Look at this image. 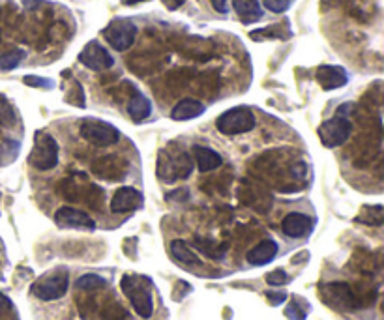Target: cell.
I'll list each match as a JSON object with an SVG mask.
<instances>
[{
    "label": "cell",
    "instance_id": "obj_5",
    "mask_svg": "<svg viewBox=\"0 0 384 320\" xmlns=\"http://www.w3.org/2000/svg\"><path fill=\"white\" fill-rule=\"evenodd\" d=\"M192 157L187 154H162L158 159V176L165 182L184 180L192 175Z\"/></svg>",
    "mask_w": 384,
    "mask_h": 320
},
{
    "label": "cell",
    "instance_id": "obj_33",
    "mask_svg": "<svg viewBox=\"0 0 384 320\" xmlns=\"http://www.w3.org/2000/svg\"><path fill=\"white\" fill-rule=\"evenodd\" d=\"M227 2H229V0H214V8H216L217 12L227 13V10H229Z\"/></svg>",
    "mask_w": 384,
    "mask_h": 320
},
{
    "label": "cell",
    "instance_id": "obj_16",
    "mask_svg": "<svg viewBox=\"0 0 384 320\" xmlns=\"http://www.w3.org/2000/svg\"><path fill=\"white\" fill-rule=\"evenodd\" d=\"M204 113V105L201 102H197V99H182V102H178L176 105L173 107V111H171V118L173 120H178V122H184V120H193V118H197V116H201Z\"/></svg>",
    "mask_w": 384,
    "mask_h": 320
},
{
    "label": "cell",
    "instance_id": "obj_19",
    "mask_svg": "<svg viewBox=\"0 0 384 320\" xmlns=\"http://www.w3.org/2000/svg\"><path fill=\"white\" fill-rule=\"evenodd\" d=\"M128 113L133 118V122H143L146 120L152 113V103L148 97H144L143 94H135V96L130 99V105H128Z\"/></svg>",
    "mask_w": 384,
    "mask_h": 320
},
{
    "label": "cell",
    "instance_id": "obj_24",
    "mask_svg": "<svg viewBox=\"0 0 384 320\" xmlns=\"http://www.w3.org/2000/svg\"><path fill=\"white\" fill-rule=\"evenodd\" d=\"M79 290H94L105 287V279L96 275V273H86V275H81L75 283Z\"/></svg>",
    "mask_w": 384,
    "mask_h": 320
},
{
    "label": "cell",
    "instance_id": "obj_23",
    "mask_svg": "<svg viewBox=\"0 0 384 320\" xmlns=\"http://www.w3.org/2000/svg\"><path fill=\"white\" fill-rule=\"evenodd\" d=\"M23 49H15V51L4 53V55H0V70H13V67H17L23 62Z\"/></svg>",
    "mask_w": 384,
    "mask_h": 320
},
{
    "label": "cell",
    "instance_id": "obj_4",
    "mask_svg": "<svg viewBox=\"0 0 384 320\" xmlns=\"http://www.w3.org/2000/svg\"><path fill=\"white\" fill-rule=\"evenodd\" d=\"M59 163V145L47 133H38L31 154V165L38 170H51Z\"/></svg>",
    "mask_w": 384,
    "mask_h": 320
},
{
    "label": "cell",
    "instance_id": "obj_25",
    "mask_svg": "<svg viewBox=\"0 0 384 320\" xmlns=\"http://www.w3.org/2000/svg\"><path fill=\"white\" fill-rule=\"evenodd\" d=\"M13 120H15V113H13L12 105H10L4 97L0 96V124L10 126Z\"/></svg>",
    "mask_w": 384,
    "mask_h": 320
},
{
    "label": "cell",
    "instance_id": "obj_6",
    "mask_svg": "<svg viewBox=\"0 0 384 320\" xmlns=\"http://www.w3.org/2000/svg\"><path fill=\"white\" fill-rule=\"evenodd\" d=\"M103 38L107 40L109 45L116 51H126L133 45L137 36V26L130 19H114L103 29Z\"/></svg>",
    "mask_w": 384,
    "mask_h": 320
},
{
    "label": "cell",
    "instance_id": "obj_22",
    "mask_svg": "<svg viewBox=\"0 0 384 320\" xmlns=\"http://www.w3.org/2000/svg\"><path fill=\"white\" fill-rule=\"evenodd\" d=\"M356 221L366 225H373V227H381L383 225V206H371L362 211Z\"/></svg>",
    "mask_w": 384,
    "mask_h": 320
},
{
    "label": "cell",
    "instance_id": "obj_36",
    "mask_svg": "<svg viewBox=\"0 0 384 320\" xmlns=\"http://www.w3.org/2000/svg\"><path fill=\"white\" fill-rule=\"evenodd\" d=\"M0 303H2V305H6V307H8V305H10V302H8V298H4V296H2V294H0Z\"/></svg>",
    "mask_w": 384,
    "mask_h": 320
},
{
    "label": "cell",
    "instance_id": "obj_14",
    "mask_svg": "<svg viewBox=\"0 0 384 320\" xmlns=\"http://www.w3.org/2000/svg\"><path fill=\"white\" fill-rule=\"evenodd\" d=\"M282 230L289 238H302L312 230V219L304 214H289L282 221Z\"/></svg>",
    "mask_w": 384,
    "mask_h": 320
},
{
    "label": "cell",
    "instance_id": "obj_13",
    "mask_svg": "<svg viewBox=\"0 0 384 320\" xmlns=\"http://www.w3.org/2000/svg\"><path fill=\"white\" fill-rule=\"evenodd\" d=\"M317 81L324 90H336L347 85L348 75L339 66H321L317 70Z\"/></svg>",
    "mask_w": 384,
    "mask_h": 320
},
{
    "label": "cell",
    "instance_id": "obj_10",
    "mask_svg": "<svg viewBox=\"0 0 384 320\" xmlns=\"http://www.w3.org/2000/svg\"><path fill=\"white\" fill-rule=\"evenodd\" d=\"M54 221H56V225L62 227V229H96V221H94L89 214H84V211L81 210H75V208H70V206H64L61 210H56V214H54Z\"/></svg>",
    "mask_w": 384,
    "mask_h": 320
},
{
    "label": "cell",
    "instance_id": "obj_17",
    "mask_svg": "<svg viewBox=\"0 0 384 320\" xmlns=\"http://www.w3.org/2000/svg\"><path fill=\"white\" fill-rule=\"evenodd\" d=\"M233 8L244 23H255L263 17V8L259 0H233Z\"/></svg>",
    "mask_w": 384,
    "mask_h": 320
},
{
    "label": "cell",
    "instance_id": "obj_11",
    "mask_svg": "<svg viewBox=\"0 0 384 320\" xmlns=\"http://www.w3.org/2000/svg\"><path fill=\"white\" fill-rule=\"evenodd\" d=\"M143 195L133 188L116 189L111 200V210L114 214H126V211H135L143 206Z\"/></svg>",
    "mask_w": 384,
    "mask_h": 320
},
{
    "label": "cell",
    "instance_id": "obj_31",
    "mask_svg": "<svg viewBox=\"0 0 384 320\" xmlns=\"http://www.w3.org/2000/svg\"><path fill=\"white\" fill-rule=\"evenodd\" d=\"M266 298L270 300L272 305H279L287 300V294L285 292H266Z\"/></svg>",
    "mask_w": 384,
    "mask_h": 320
},
{
    "label": "cell",
    "instance_id": "obj_35",
    "mask_svg": "<svg viewBox=\"0 0 384 320\" xmlns=\"http://www.w3.org/2000/svg\"><path fill=\"white\" fill-rule=\"evenodd\" d=\"M139 2H144V0H122V4H126V6H132V4H139Z\"/></svg>",
    "mask_w": 384,
    "mask_h": 320
},
{
    "label": "cell",
    "instance_id": "obj_7",
    "mask_svg": "<svg viewBox=\"0 0 384 320\" xmlns=\"http://www.w3.org/2000/svg\"><path fill=\"white\" fill-rule=\"evenodd\" d=\"M318 139L326 148H336V146H341L345 141L351 137L353 133V124L345 116H334L330 120H326L321 124V127L317 129Z\"/></svg>",
    "mask_w": 384,
    "mask_h": 320
},
{
    "label": "cell",
    "instance_id": "obj_18",
    "mask_svg": "<svg viewBox=\"0 0 384 320\" xmlns=\"http://www.w3.org/2000/svg\"><path fill=\"white\" fill-rule=\"evenodd\" d=\"M195 152V159H197V167L201 170H214L217 169L220 165L223 163L222 156L217 154L216 150H212V148H204V146H195L193 148Z\"/></svg>",
    "mask_w": 384,
    "mask_h": 320
},
{
    "label": "cell",
    "instance_id": "obj_1",
    "mask_svg": "<svg viewBox=\"0 0 384 320\" xmlns=\"http://www.w3.org/2000/svg\"><path fill=\"white\" fill-rule=\"evenodd\" d=\"M124 294L130 298L133 309L137 311L141 319H151L154 313V303H152L151 281L143 275H124L121 281Z\"/></svg>",
    "mask_w": 384,
    "mask_h": 320
},
{
    "label": "cell",
    "instance_id": "obj_8",
    "mask_svg": "<svg viewBox=\"0 0 384 320\" xmlns=\"http://www.w3.org/2000/svg\"><path fill=\"white\" fill-rule=\"evenodd\" d=\"M79 133L86 143L94 146H111L118 141V131L107 122L102 120H84L79 127Z\"/></svg>",
    "mask_w": 384,
    "mask_h": 320
},
{
    "label": "cell",
    "instance_id": "obj_29",
    "mask_svg": "<svg viewBox=\"0 0 384 320\" xmlns=\"http://www.w3.org/2000/svg\"><path fill=\"white\" fill-rule=\"evenodd\" d=\"M73 86H75V92H70L72 96H68L66 102L73 103V105H77V107H84V105H86V99H84L83 86L79 85V83H73Z\"/></svg>",
    "mask_w": 384,
    "mask_h": 320
},
{
    "label": "cell",
    "instance_id": "obj_32",
    "mask_svg": "<svg viewBox=\"0 0 384 320\" xmlns=\"http://www.w3.org/2000/svg\"><path fill=\"white\" fill-rule=\"evenodd\" d=\"M162 2L169 8V10H176V8H181L186 0H162Z\"/></svg>",
    "mask_w": 384,
    "mask_h": 320
},
{
    "label": "cell",
    "instance_id": "obj_15",
    "mask_svg": "<svg viewBox=\"0 0 384 320\" xmlns=\"http://www.w3.org/2000/svg\"><path fill=\"white\" fill-rule=\"evenodd\" d=\"M277 255V243L274 240H264V242L257 243L255 248L247 253V262L253 266H264L276 259Z\"/></svg>",
    "mask_w": 384,
    "mask_h": 320
},
{
    "label": "cell",
    "instance_id": "obj_2",
    "mask_svg": "<svg viewBox=\"0 0 384 320\" xmlns=\"http://www.w3.org/2000/svg\"><path fill=\"white\" fill-rule=\"evenodd\" d=\"M68 287H70L68 273L64 270H56V272H49L38 279L36 283L32 285V292L43 302H53L66 294Z\"/></svg>",
    "mask_w": 384,
    "mask_h": 320
},
{
    "label": "cell",
    "instance_id": "obj_27",
    "mask_svg": "<svg viewBox=\"0 0 384 320\" xmlns=\"http://www.w3.org/2000/svg\"><path fill=\"white\" fill-rule=\"evenodd\" d=\"M24 85L29 86H36V88H53L54 83L51 79H43V77H34V75H26L23 79Z\"/></svg>",
    "mask_w": 384,
    "mask_h": 320
},
{
    "label": "cell",
    "instance_id": "obj_30",
    "mask_svg": "<svg viewBox=\"0 0 384 320\" xmlns=\"http://www.w3.org/2000/svg\"><path fill=\"white\" fill-rule=\"evenodd\" d=\"M253 40H261V38H279V26H272V29H266V31H255L252 32Z\"/></svg>",
    "mask_w": 384,
    "mask_h": 320
},
{
    "label": "cell",
    "instance_id": "obj_20",
    "mask_svg": "<svg viewBox=\"0 0 384 320\" xmlns=\"http://www.w3.org/2000/svg\"><path fill=\"white\" fill-rule=\"evenodd\" d=\"M171 253H173V257L178 262H182V264L186 266H201V260H199V257L195 253H193L192 249L187 248L186 242H182V240H174L173 243H171Z\"/></svg>",
    "mask_w": 384,
    "mask_h": 320
},
{
    "label": "cell",
    "instance_id": "obj_3",
    "mask_svg": "<svg viewBox=\"0 0 384 320\" xmlns=\"http://www.w3.org/2000/svg\"><path fill=\"white\" fill-rule=\"evenodd\" d=\"M216 127L223 135H240V133L252 131L255 127V116L247 107H234L217 118Z\"/></svg>",
    "mask_w": 384,
    "mask_h": 320
},
{
    "label": "cell",
    "instance_id": "obj_34",
    "mask_svg": "<svg viewBox=\"0 0 384 320\" xmlns=\"http://www.w3.org/2000/svg\"><path fill=\"white\" fill-rule=\"evenodd\" d=\"M38 4H40V0H24V6L29 8V10H34Z\"/></svg>",
    "mask_w": 384,
    "mask_h": 320
},
{
    "label": "cell",
    "instance_id": "obj_28",
    "mask_svg": "<svg viewBox=\"0 0 384 320\" xmlns=\"http://www.w3.org/2000/svg\"><path fill=\"white\" fill-rule=\"evenodd\" d=\"M291 2L293 0H264V8L274 13H283L285 10H289Z\"/></svg>",
    "mask_w": 384,
    "mask_h": 320
},
{
    "label": "cell",
    "instance_id": "obj_9",
    "mask_svg": "<svg viewBox=\"0 0 384 320\" xmlns=\"http://www.w3.org/2000/svg\"><path fill=\"white\" fill-rule=\"evenodd\" d=\"M79 62L86 66L92 72H103L114 66V58L109 55L107 49H103L100 42L92 40L84 45V49L79 53Z\"/></svg>",
    "mask_w": 384,
    "mask_h": 320
},
{
    "label": "cell",
    "instance_id": "obj_12",
    "mask_svg": "<svg viewBox=\"0 0 384 320\" xmlns=\"http://www.w3.org/2000/svg\"><path fill=\"white\" fill-rule=\"evenodd\" d=\"M323 298L330 303L332 307L337 309H353L354 307V296L348 285L345 283H328L323 287Z\"/></svg>",
    "mask_w": 384,
    "mask_h": 320
},
{
    "label": "cell",
    "instance_id": "obj_26",
    "mask_svg": "<svg viewBox=\"0 0 384 320\" xmlns=\"http://www.w3.org/2000/svg\"><path fill=\"white\" fill-rule=\"evenodd\" d=\"M289 281V275L285 270H274L266 275V283L270 285V287H282Z\"/></svg>",
    "mask_w": 384,
    "mask_h": 320
},
{
    "label": "cell",
    "instance_id": "obj_21",
    "mask_svg": "<svg viewBox=\"0 0 384 320\" xmlns=\"http://www.w3.org/2000/svg\"><path fill=\"white\" fill-rule=\"evenodd\" d=\"M307 311H309V305L302 298H294L285 309V314L289 320H306Z\"/></svg>",
    "mask_w": 384,
    "mask_h": 320
}]
</instances>
